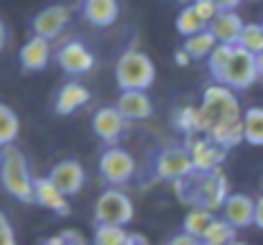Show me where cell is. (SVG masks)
Listing matches in <instances>:
<instances>
[{
	"instance_id": "f35d334b",
	"label": "cell",
	"mask_w": 263,
	"mask_h": 245,
	"mask_svg": "<svg viewBox=\"0 0 263 245\" xmlns=\"http://www.w3.org/2000/svg\"><path fill=\"white\" fill-rule=\"evenodd\" d=\"M5 44H8V28H5V23H3V18H0V51H3Z\"/></svg>"
},
{
	"instance_id": "f1b7e54d",
	"label": "cell",
	"mask_w": 263,
	"mask_h": 245,
	"mask_svg": "<svg viewBox=\"0 0 263 245\" xmlns=\"http://www.w3.org/2000/svg\"><path fill=\"white\" fill-rule=\"evenodd\" d=\"M233 49L235 46H215V51L207 56V69H210V77L217 82L220 80V74L225 72V67H228V62H230V54H233Z\"/></svg>"
},
{
	"instance_id": "277c9868",
	"label": "cell",
	"mask_w": 263,
	"mask_h": 245,
	"mask_svg": "<svg viewBox=\"0 0 263 245\" xmlns=\"http://www.w3.org/2000/svg\"><path fill=\"white\" fill-rule=\"evenodd\" d=\"M0 184L13 199L33 204V174L18 146L0 148Z\"/></svg>"
},
{
	"instance_id": "ac0fdd59",
	"label": "cell",
	"mask_w": 263,
	"mask_h": 245,
	"mask_svg": "<svg viewBox=\"0 0 263 245\" xmlns=\"http://www.w3.org/2000/svg\"><path fill=\"white\" fill-rule=\"evenodd\" d=\"M80 13L95 28H110L120 15L118 0H80Z\"/></svg>"
},
{
	"instance_id": "603a6c76",
	"label": "cell",
	"mask_w": 263,
	"mask_h": 245,
	"mask_svg": "<svg viewBox=\"0 0 263 245\" xmlns=\"http://www.w3.org/2000/svg\"><path fill=\"white\" fill-rule=\"evenodd\" d=\"M243 141L263 146V107H248L243 112Z\"/></svg>"
},
{
	"instance_id": "4316f807",
	"label": "cell",
	"mask_w": 263,
	"mask_h": 245,
	"mask_svg": "<svg viewBox=\"0 0 263 245\" xmlns=\"http://www.w3.org/2000/svg\"><path fill=\"white\" fill-rule=\"evenodd\" d=\"M235 240H238V230L228 225L222 217H215V222L202 238V245H233Z\"/></svg>"
},
{
	"instance_id": "4dcf8cb0",
	"label": "cell",
	"mask_w": 263,
	"mask_h": 245,
	"mask_svg": "<svg viewBox=\"0 0 263 245\" xmlns=\"http://www.w3.org/2000/svg\"><path fill=\"white\" fill-rule=\"evenodd\" d=\"M192 8L197 10V15L202 18V21H207V23H212L215 18H217V5H215V0H192Z\"/></svg>"
},
{
	"instance_id": "b9f144b4",
	"label": "cell",
	"mask_w": 263,
	"mask_h": 245,
	"mask_svg": "<svg viewBox=\"0 0 263 245\" xmlns=\"http://www.w3.org/2000/svg\"><path fill=\"white\" fill-rule=\"evenodd\" d=\"M233 245H248V243H240V240H235V243H233Z\"/></svg>"
},
{
	"instance_id": "ba28073f",
	"label": "cell",
	"mask_w": 263,
	"mask_h": 245,
	"mask_svg": "<svg viewBox=\"0 0 263 245\" xmlns=\"http://www.w3.org/2000/svg\"><path fill=\"white\" fill-rule=\"evenodd\" d=\"M136 171H138L136 168V159L120 146L105 148L100 154V176L105 179V184L110 189H120V186L130 184Z\"/></svg>"
},
{
	"instance_id": "4fadbf2b",
	"label": "cell",
	"mask_w": 263,
	"mask_h": 245,
	"mask_svg": "<svg viewBox=\"0 0 263 245\" xmlns=\"http://www.w3.org/2000/svg\"><path fill=\"white\" fill-rule=\"evenodd\" d=\"M222 220L228 225H233L235 230H243V228H251L256 222V199L243 194V192H233L225 204H222Z\"/></svg>"
},
{
	"instance_id": "1f68e13d",
	"label": "cell",
	"mask_w": 263,
	"mask_h": 245,
	"mask_svg": "<svg viewBox=\"0 0 263 245\" xmlns=\"http://www.w3.org/2000/svg\"><path fill=\"white\" fill-rule=\"evenodd\" d=\"M0 245H18L15 243V230L3 212H0Z\"/></svg>"
},
{
	"instance_id": "9a60e30c",
	"label": "cell",
	"mask_w": 263,
	"mask_h": 245,
	"mask_svg": "<svg viewBox=\"0 0 263 245\" xmlns=\"http://www.w3.org/2000/svg\"><path fill=\"white\" fill-rule=\"evenodd\" d=\"M33 204H39L59 217H69V212H72L67 197L57 189V184L49 176H33Z\"/></svg>"
},
{
	"instance_id": "9c48e42d",
	"label": "cell",
	"mask_w": 263,
	"mask_h": 245,
	"mask_svg": "<svg viewBox=\"0 0 263 245\" xmlns=\"http://www.w3.org/2000/svg\"><path fill=\"white\" fill-rule=\"evenodd\" d=\"M54 59H57V67L64 74H69V77H82V74H89L95 69V54H92V49L87 44L80 41V39L64 41L57 49Z\"/></svg>"
},
{
	"instance_id": "836d02e7",
	"label": "cell",
	"mask_w": 263,
	"mask_h": 245,
	"mask_svg": "<svg viewBox=\"0 0 263 245\" xmlns=\"http://www.w3.org/2000/svg\"><path fill=\"white\" fill-rule=\"evenodd\" d=\"M164 245H202V240H197V238H192V235H186V233H176V235H172Z\"/></svg>"
},
{
	"instance_id": "d4e9b609",
	"label": "cell",
	"mask_w": 263,
	"mask_h": 245,
	"mask_svg": "<svg viewBox=\"0 0 263 245\" xmlns=\"http://www.w3.org/2000/svg\"><path fill=\"white\" fill-rule=\"evenodd\" d=\"M207 28H210V23L202 21L192 5H184V8L179 10V15H176V31H179L184 39H192V36H197V33H202V31H207Z\"/></svg>"
},
{
	"instance_id": "e575fe53",
	"label": "cell",
	"mask_w": 263,
	"mask_h": 245,
	"mask_svg": "<svg viewBox=\"0 0 263 245\" xmlns=\"http://www.w3.org/2000/svg\"><path fill=\"white\" fill-rule=\"evenodd\" d=\"M240 3H243V0H215V5H217L220 13H235Z\"/></svg>"
},
{
	"instance_id": "8d00e7d4",
	"label": "cell",
	"mask_w": 263,
	"mask_h": 245,
	"mask_svg": "<svg viewBox=\"0 0 263 245\" xmlns=\"http://www.w3.org/2000/svg\"><path fill=\"white\" fill-rule=\"evenodd\" d=\"M174 62H176V67H186V64H189V54H186L184 49H179L174 54Z\"/></svg>"
},
{
	"instance_id": "7a4b0ae2",
	"label": "cell",
	"mask_w": 263,
	"mask_h": 245,
	"mask_svg": "<svg viewBox=\"0 0 263 245\" xmlns=\"http://www.w3.org/2000/svg\"><path fill=\"white\" fill-rule=\"evenodd\" d=\"M179 189V197L192 204V207H199V210H207V212H215V210H222L225 199L230 197L228 192V176L215 168V171H207V174H194L184 181L176 184Z\"/></svg>"
},
{
	"instance_id": "83f0119b",
	"label": "cell",
	"mask_w": 263,
	"mask_h": 245,
	"mask_svg": "<svg viewBox=\"0 0 263 245\" xmlns=\"http://www.w3.org/2000/svg\"><path fill=\"white\" fill-rule=\"evenodd\" d=\"M240 49H246L248 54L258 56L263 54V31L261 23H246L243 26V33H240V41H238Z\"/></svg>"
},
{
	"instance_id": "6da1fadb",
	"label": "cell",
	"mask_w": 263,
	"mask_h": 245,
	"mask_svg": "<svg viewBox=\"0 0 263 245\" xmlns=\"http://www.w3.org/2000/svg\"><path fill=\"white\" fill-rule=\"evenodd\" d=\"M199 118H202V136H210L220 128L243 123V110H240L238 95L222 84H210L202 92Z\"/></svg>"
},
{
	"instance_id": "d590c367",
	"label": "cell",
	"mask_w": 263,
	"mask_h": 245,
	"mask_svg": "<svg viewBox=\"0 0 263 245\" xmlns=\"http://www.w3.org/2000/svg\"><path fill=\"white\" fill-rule=\"evenodd\" d=\"M253 225L263 230V194L256 199V222H253Z\"/></svg>"
},
{
	"instance_id": "30bf717a",
	"label": "cell",
	"mask_w": 263,
	"mask_h": 245,
	"mask_svg": "<svg viewBox=\"0 0 263 245\" xmlns=\"http://www.w3.org/2000/svg\"><path fill=\"white\" fill-rule=\"evenodd\" d=\"M69 21H72V10H69L67 5L54 3V5L41 8V10L31 18V31H33V36L51 41V39H57V36L69 26Z\"/></svg>"
},
{
	"instance_id": "7c38bea8",
	"label": "cell",
	"mask_w": 263,
	"mask_h": 245,
	"mask_svg": "<svg viewBox=\"0 0 263 245\" xmlns=\"http://www.w3.org/2000/svg\"><path fill=\"white\" fill-rule=\"evenodd\" d=\"M46 176L57 184V189H59L64 197H74V194H80L82 186H85V166L77 161V159L57 161Z\"/></svg>"
},
{
	"instance_id": "7bdbcfd3",
	"label": "cell",
	"mask_w": 263,
	"mask_h": 245,
	"mask_svg": "<svg viewBox=\"0 0 263 245\" xmlns=\"http://www.w3.org/2000/svg\"><path fill=\"white\" fill-rule=\"evenodd\" d=\"M261 31H263V23H261Z\"/></svg>"
},
{
	"instance_id": "44dd1931",
	"label": "cell",
	"mask_w": 263,
	"mask_h": 245,
	"mask_svg": "<svg viewBox=\"0 0 263 245\" xmlns=\"http://www.w3.org/2000/svg\"><path fill=\"white\" fill-rule=\"evenodd\" d=\"M215 222V212H207V210H199V207H192L184 217V225H181V233L202 240L204 233L210 230V225Z\"/></svg>"
},
{
	"instance_id": "e0dca14e",
	"label": "cell",
	"mask_w": 263,
	"mask_h": 245,
	"mask_svg": "<svg viewBox=\"0 0 263 245\" xmlns=\"http://www.w3.org/2000/svg\"><path fill=\"white\" fill-rule=\"evenodd\" d=\"M89 102V89L82 82H64L54 97V112L59 118L74 115L80 107H85Z\"/></svg>"
},
{
	"instance_id": "ffe728a7",
	"label": "cell",
	"mask_w": 263,
	"mask_h": 245,
	"mask_svg": "<svg viewBox=\"0 0 263 245\" xmlns=\"http://www.w3.org/2000/svg\"><path fill=\"white\" fill-rule=\"evenodd\" d=\"M243 18L238 13H217V18L210 23V33L220 46H238L243 33Z\"/></svg>"
},
{
	"instance_id": "484cf974",
	"label": "cell",
	"mask_w": 263,
	"mask_h": 245,
	"mask_svg": "<svg viewBox=\"0 0 263 245\" xmlns=\"http://www.w3.org/2000/svg\"><path fill=\"white\" fill-rule=\"evenodd\" d=\"M215 46H217V41H215V36L207 28V31L192 36V39H184V46L181 49L189 54V59H207L215 51Z\"/></svg>"
},
{
	"instance_id": "74e56055",
	"label": "cell",
	"mask_w": 263,
	"mask_h": 245,
	"mask_svg": "<svg viewBox=\"0 0 263 245\" xmlns=\"http://www.w3.org/2000/svg\"><path fill=\"white\" fill-rule=\"evenodd\" d=\"M125 245H148V240H146L143 235H136V233H133V235H128V243Z\"/></svg>"
},
{
	"instance_id": "ab89813d",
	"label": "cell",
	"mask_w": 263,
	"mask_h": 245,
	"mask_svg": "<svg viewBox=\"0 0 263 245\" xmlns=\"http://www.w3.org/2000/svg\"><path fill=\"white\" fill-rule=\"evenodd\" d=\"M256 67H258V80H263V54L256 56Z\"/></svg>"
},
{
	"instance_id": "5bb4252c",
	"label": "cell",
	"mask_w": 263,
	"mask_h": 245,
	"mask_svg": "<svg viewBox=\"0 0 263 245\" xmlns=\"http://www.w3.org/2000/svg\"><path fill=\"white\" fill-rule=\"evenodd\" d=\"M184 146L189 148L192 161H194V166H197V171H199V174H207V171L220 168V163L225 161V156H228V151H225V148H220L217 143H212L207 136L186 138V143H184Z\"/></svg>"
},
{
	"instance_id": "8992f818",
	"label": "cell",
	"mask_w": 263,
	"mask_h": 245,
	"mask_svg": "<svg viewBox=\"0 0 263 245\" xmlns=\"http://www.w3.org/2000/svg\"><path fill=\"white\" fill-rule=\"evenodd\" d=\"M95 225H105V228H125L133 215H136V207L130 202V197L123 192V189H105L97 202H95Z\"/></svg>"
},
{
	"instance_id": "2e32d148",
	"label": "cell",
	"mask_w": 263,
	"mask_h": 245,
	"mask_svg": "<svg viewBox=\"0 0 263 245\" xmlns=\"http://www.w3.org/2000/svg\"><path fill=\"white\" fill-rule=\"evenodd\" d=\"M115 107L128 123H138V120H146L154 115V102H151L148 92H136V89L120 92L115 100Z\"/></svg>"
},
{
	"instance_id": "f546056e",
	"label": "cell",
	"mask_w": 263,
	"mask_h": 245,
	"mask_svg": "<svg viewBox=\"0 0 263 245\" xmlns=\"http://www.w3.org/2000/svg\"><path fill=\"white\" fill-rule=\"evenodd\" d=\"M128 243V233L125 228H105V225H95V240L92 245H125Z\"/></svg>"
},
{
	"instance_id": "3957f363",
	"label": "cell",
	"mask_w": 263,
	"mask_h": 245,
	"mask_svg": "<svg viewBox=\"0 0 263 245\" xmlns=\"http://www.w3.org/2000/svg\"><path fill=\"white\" fill-rule=\"evenodd\" d=\"M197 174V166L192 161V154L186 146L181 143H164L159 146L151 159L143 168V179H148L151 184L154 181H172V184H179L189 176Z\"/></svg>"
},
{
	"instance_id": "52a82bcc",
	"label": "cell",
	"mask_w": 263,
	"mask_h": 245,
	"mask_svg": "<svg viewBox=\"0 0 263 245\" xmlns=\"http://www.w3.org/2000/svg\"><path fill=\"white\" fill-rule=\"evenodd\" d=\"M258 82V67H256V56L248 54L246 49L235 46L230 54V62L225 67V72L220 74V80L215 84H222L233 92H243L248 87H253Z\"/></svg>"
},
{
	"instance_id": "cb8c5ba5",
	"label": "cell",
	"mask_w": 263,
	"mask_h": 245,
	"mask_svg": "<svg viewBox=\"0 0 263 245\" xmlns=\"http://www.w3.org/2000/svg\"><path fill=\"white\" fill-rule=\"evenodd\" d=\"M18 133H21V120H18V115L13 112V107H8V105L0 102V148L15 146Z\"/></svg>"
},
{
	"instance_id": "5b68a950",
	"label": "cell",
	"mask_w": 263,
	"mask_h": 245,
	"mask_svg": "<svg viewBox=\"0 0 263 245\" xmlns=\"http://www.w3.org/2000/svg\"><path fill=\"white\" fill-rule=\"evenodd\" d=\"M115 80L120 92H148V87L156 80V64L146 51L138 49H128L120 54L118 64H115Z\"/></svg>"
},
{
	"instance_id": "d6a6232c",
	"label": "cell",
	"mask_w": 263,
	"mask_h": 245,
	"mask_svg": "<svg viewBox=\"0 0 263 245\" xmlns=\"http://www.w3.org/2000/svg\"><path fill=\"white\" fill-rule=\"evenodd\" d=\"M59 240H62V245H87L85 235L80 230H64V233H59Z\"/></svg>"
},
{
	"instance_id": "d6986e66",
	"label": "cell",
	"mask_w": 263,
	"mask_h": 245,
	"mask_svg": "<svg viewBox=\"0 0 263 245\" xmlns=\"http://www.w3.org/2000/svg\"><path fill=\"white\" fill-rule=\"evenodd\" d=\"M18 59H21V67H23L26 72H44V69L51 64V44H49L46 39L31 36V39L23 44Z\"/></svg>"
},
{
	"instance_id": "60d3db41",
	"label": "cell",
	"mask_w": 263,
	"mask_h": 245,
	"mask_svg": "<svg viewBox=\"0 0 263 245\" xmlns=\"http://www.w3.org/2000/svg\"><path fill=\"white\" fill-rule=\"evenodd\" d=\"M41 245H62V240H59V235H54V238H46Z\"/></svg>"
},
{
	"instance_id": "7402d4cb",
	"label": "cell",
	"mask_w": 263,
	"mask_h": 245,
	"mask_svg": "<svg viewBox=\"0 0 263 245\" xmlns=\"http://www.w3.org/2000/svg\"><path fill=\"white\" fill-rule=\"evenodd\" d=\"M174 128L179 133H184L186 138H194V136H202V118H199V107H192V105H184L174 112Z\"/></svg>"
},
{
	"instance_id": "8fae6325",
	"label": "cell",
	"mask_w": 263,
	"mask_h": 245,
	"mask_svg": "<svg viewBox=\"0 0 263 245\" xmlns=\"http://www.w3.org/2000/svg\"><path fill=\"white\" fill-rule=\"evenodd\" d=\"M125 125H128V120L118 112L115 105H105V107L95 110V115H92V133L107 148L118 146V141L125 136Z\"/></svg>"
}]
</instances>
